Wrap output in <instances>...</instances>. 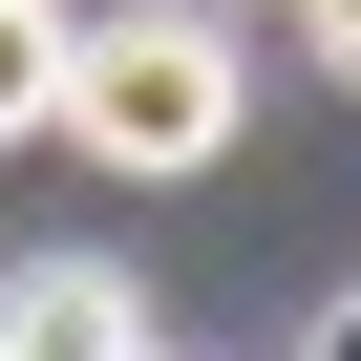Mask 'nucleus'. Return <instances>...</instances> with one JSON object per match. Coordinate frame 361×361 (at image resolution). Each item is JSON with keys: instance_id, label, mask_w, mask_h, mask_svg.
<instances>
[{"instance_id": "obj_3", "label": "nucleus", "mask_w": 361, "mask_h": 361, "mask_svg": "<svg viewBox=\"0 0 361 361\" xmlns=\"http://www.w3.org/2000/svg\"><path fill=\"white\" fill-rule=\"evenodd\" d=\"M64 22H85V0H0V149L64 128Z\"/></svg>"}, {"instance_id": "obj_4", "label": "nucleus", "mask_w": 361, "mask_h": 361, "mask_svg": "<svg viewBox=\"0 0 361 361\" xmlns=\"http://www.w3.org/2000/svg\"><path fill=\"white\" fill-rule=\"evenodd\" d=\"M298 43H319V64H340V85H361V0H298Z\"/></svg>"}, {"instance_id": "obj_1", "label": "nucleus", "mask_w": 361, "mask_h": 361, "mask_svg": "<svg viewBox=\"0 0 361 361\" xmlns=\"http://www.w3.org/2000/svg\"><path fill=\"white\" fill-rule=\"evenodd\" d=\"M234 106H255V64H234V22H213V0L64 22V149H85V170H128V192L213 170V149H234Z\"/></svg>"}, {"instance_id": "obj_5", "label": "nucleus", "mask_w": 361, "mask_h": 361, "mask_svg": "<svg viewBox=\"0 0 361 361\" xmlns=\"http://www.w3.org/2000/svg\"><path fill=\"white\" fill-rule=\"evenodd\" d=\"M319 361H361V298H340V340H319Z\"/></svg>"}, {"instance_id": "obj_2", "label": "nucleus", "mask_w": 361, "mask_h": 361, "mask_svg": "<svg viewBox=\"0 0 361 361\" xmlns=\"http://www.w3.org/2000/svg\"><path fill=\"white\" fill-rule=\"evenodd\" d=\"M0 361H170V340H149V298L106 255H22L0 276Z\"/></svg>"}]
</instances>
